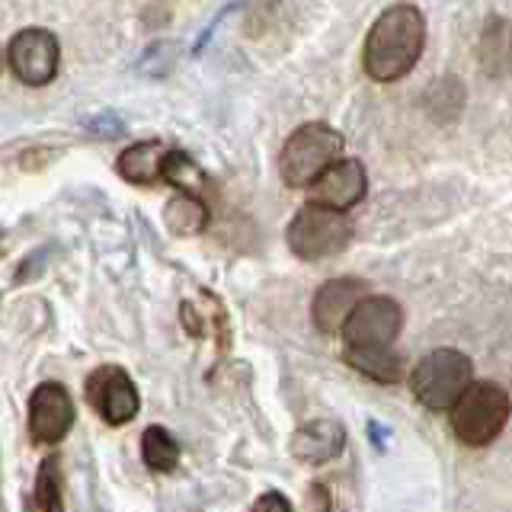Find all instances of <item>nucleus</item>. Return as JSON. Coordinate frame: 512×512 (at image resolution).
<instances>
[{
	"instance_id": "obj_1",
	"label": "nucleus",
	"mask_w": 512,
	"mask_h": 512,
	"mask_svg": "<svg viewBox=\"0 0 512 512\" xmlns=\"http://www.w3.org/2000/svg\"><path fill=\"white\" fill-rule=\"evenodd\" d=\"M426 48V16L413 4H394L372 23L362 48V68L375 84L407 77Z\"/></svg>"
},
{
	"instance_id": "obj_2",
	"label": "nucleus",
	"mask_w": 512,
	"mask_h": 512,
	"mask_svg": "<svg viewBox=\"0 0 512 512\" xmlns=\"http://www.w3.org/2000/svg\"><path fill=\"white\" fill-rule=\"evenodd\" d=\"M340 151H343V135L327 122H308L295 128L279 154V173L285 186L292 189L311 186L320 173L336 164Z\"/></svg>"
},
{
	"instance_id": "obj_3",
	"label": "nucleus",
	"mask_w": 512,
	"mask_h": 512,
	"mask_svg": "<svg viewBox=\"0 0 512 512\" xmlns=\"http://www.w3.org/2000/svg\"><path fill=\"white\" fill-rule=\"evenodd\" d=\"M509 413H512V400L506 388L493 381H477L452 407V432L458 442L471 448L490 445L506 429Z\"/></svg>"
},
{
	"instance_id": "obj_4",
	"label": "nucleus",
	"mask_w": 512,
	"mask_h": 512,
	"mask_svg": "<svg viewBox=\"0 0 512 512\" xmlns=\"http://www.w3.org/2000/svg\"><path fill=\"white\" fill-rule=\"evenodd\" d=\"M471 388V359L458 349H436L416 362L410 391L426 410H452Z\"/></svg>"
},
{
	"instance_id": "obj_5",
	"label": "nucleus",
	"mask_w": 512,
	"mask_h": 512,
	"mask_svg": "<svg viewBox=\"0 0 512 512\" xmlns=\"http://www.w3.org/2000/svg\"><path fill=\"white\" fill-rule=\"evenodd\" d=\"M285 237L295 256L314 263V260H327V256L346 250V244L352 240V224L343 212L308 202L292 218V224H288Z\"/></svg>"
},
{
	"instance_id": "obj_6",
	"label": "nucleus",
	"mask_w": 512,
	"mask_h": 512,
	"mask_svg": "<svg viewBox=\"0 0 512 512\" xmlns=\"http://www.w3.org/2000/svg\"><path fill=\"white\" fill-rule=\"evenodd\" d=\"M400 327H404V311L394 298H362L343 324L346 349H391Z\"/></svg>"
},
{
	"instance_id": "obj_7",
	"label": "nucleus",
	"mask_w": 512,
	"mask_h": 512,
	"mask_svg": "<svg viewBox=\"0 0 512 512\" xmlns=\"http://www.w3.org/2000/svg\"><path fill=\"white\" fill-rule=\"evenodd\" d=\"M7 61L16 80L26 87H45L52 84L61 64V48L58 39L48 29L29 26L20 29L7 45Z\"/></svg>"
},
{
	"instance_id": "obj_8",
	"label": "nucleus",
	"mask_w": 512,
	"mask_h": 512,
	"mask_svg": "<svg viewBox=\"0 0 512 512\" xmlns=\"http://www.w3.org/2000/svg\"><path fill=\"white\" fill-rule=\"evenodd\" d=\"M87 400L109 426L132 423L138 416V407H141L135 381L128 378L119 365L96 368V372L87 378Z\"/></svg>"
},
{
	"instance_id": "obj_9",
	"label": "nucleus",
	"mask_w": 512,
	"mask_h": 512,
	"mask_svg": "<svg viewBox=\"0 0 512 512\" xmlns=\"http://www.w3.org/2000/svg\"><path fill=\"white\" fill-rule=\"evenodd\" d=\"M74 426V400L58 381L39 384L29 397V436L39 445H55Z\"/></svg>"
},
{
	"instance_id": "obj_10",
	"label": "nucleus",
	"mask_w": 512,
	"mask_h": 512,
	"mask_svg": "<svg viewBox=\"0 0 512 512\" xmlns=\"http://www.w3.org/2000/svg\"><path fill=\"white\" fill-rule=\"evenodd\" d=\"M308 189H311L314 205L333 208V212H346V208L362 202L368 189V176L359 160H336V164L320 173Z\"/></svg>"
},
{
	"instance_id": "obj_11",
	"label": "nucleus",
	"mask_w": 512,
	"mask_h": 512,
	"mask_svg": "<svg viewBox=\"0 0 512 512\" xmlns=\"http://www.w3.org/2000/svg\"><path fill=\"white\" fill-rule=\"evenodd\" d=\"M365 298V282L359 279H330L317 288L311 314L320 333H340L352 308Z\"/></svg>"
},
{
	"instance_id": "obj_12",
	"label": "nucleus",
	"mask_w": 512,
	"mask_h": 512,
	"mask_svg": "<svg viewBox=\"0 0 512 512\" xmlns=\"http://www.w3.org/2000/svg\"><path fill=\"white\" fill-rule=\"evenodd\" d=\"M343 445H346V429L336 420L320 416V420L298 426L295 436H292V445H288V448H292L295 461L317 468V464H327V461H333L336 455H340Z\"/></svg>"
},
{
	"instance_id": "obj_13",
	"label": "nucleus",
	"mask_w": 512,
	"mask_h": 512,
	"mask_svg": "<svg viewBox=\"0 0 512 512\" xmlns=\"http://www.w3.org/2000/svg\"><path fill=\"white\" fill-rule=\"evenodd\" d=\"M477 64L487 77H512V20L490 16L477 39Z\"/></svg>"
},
{
	"instance_id": "obj_14",
	"label": "nucleus",
	"mask_w": 512,
	"mask_h": 512,
	"mask_svg": "<svg viewBox=\"0 0 512 512\" xmlns=\"http://www.w3.org/2000/svg\"><path fill=\"white\" fill-rule=\"evenodd\" d=\"M167 151L170 148H164V141H138L122 151L116 170L132 186H154L160 180V173H164Z\"/></svg>"
},
{
	"instance_id": "obj_15",
	"label": "nucleus",
	"mask_w": 512,
	"mask_h": 512,
	"mask_svg": "<svg viewBox=\"0 0 512 512\" xmlns=\"http://www.w3.org/2000/svg\"><path fill=\"white\" fill-rule=\"evenodd\" d=\"M346 362L365 378L394 384L404 378V359L394 349H346Z\"/></svg>"
},
{
	"instance_id": "obj_16",
	"label": "nucleus",
	"mask_w": 512,
	"mask_h": 512,
	"mask_svg": "<svg viewBox=\"0 0 512 512\" xmlns=\"http://www.w3.org/2000/svg\"><path fill=\"white\" fill-rule=\"evenodd\" d=\"M167 228L180 237H192L199 234L205 224H208V208L199 196H189V192H180L176 199L167 202Z\"/></svg>"
},
{
	"instance_id": "obj_17",
	"label": "nucleus",
	"mask_w": 512,
	"mask_h": 512,
	"mask_svg": "<svg viewBox=\"0 0 512 512\" xmlns=\"http://www.w3.org/2000/svg\"><path fill=\"white\" fill-rule=\"evenodd\" d=\"M141 455L148 468L167 474L176 468V461H180V445H176V439L164 426H148L141 436Z\"/></svg>"
},
{
	"instance_id": "obj_18",
	"label": "nucleus",
	"mask_w": 512,
	"mask_h": 512,
	"mask_svg": "<svg viewBox=\"0 0 512 512\" xmlns=\"http://www.w3.org/2000/svg\"><path fill=\"white\" fill-rule=\"evenodd\" d=\"M160 180H167L170 186H176L180 192H189V196H199V189L205 186V173L196 167V160L183 151H167L164 160V173Z\"/></svg>"
},
{
	"instance_id": "obj_19",
	"label": "nucleus",
	"mask_w": 512,
	"mask_h": 512,
	"mask_svg": "<svg viewBox=\"0 0 512 512\" xmlns=\"http://www.w3.org/2000/svg\"><path fill=\"white\" fill-rule=\"evenodd\" d=\"M426 103H429V109H432V116L436 119H455L458 112H461V106H464V84L458 77H442V80H436V84L429 87V93H426Z\"/></svg>"
},
{
	"instance_id": "obj_20",
	"label": "nucleus",
	"mask_w": 512,
	"mask_h": 512,
	"mask_svg": "<svg viewBox=\"0 0 512 512\" xmlns=\"http://www.w3.org/2000/svg\"><path fill=\"white\" fill-rule=\"evenodd\" d=\"M36 506L39 512H64V496H61V461L45 458L39 464L36 477Z\"/></svg>"
},
{
	"instance_id": "obj_21",
	"label": "nucleus",
	"mask_w": 512,
	"mask_h": 512,
	"mask_svg": "<svg viewBox=\"0 0 512 512\" xmlns=\"http://www.w3.org/2000/svg\"><path fill=\"white\" fill-rule=\"evenodd\" d=\"M250 512H295V509H292V503H288L282 493L269 490V493H263L260 500L250 506Z\"/></svg>"
},
{
	"instance_id": "obj_22",
	"label": "nucleus",
	"mask_w": 512,
	"mask_h": 512,
	"mask_svg": "<svg viewBox=\"0 0 512 512\" xmlns=\"http://www.w3.org/2000/svg\"><path fill=\"white\" fill-rule=\"evenodd\" d=\"M311 500H314V512H330V496H327V490L320 487V484L311 490Z\"/></svg>"
}]
</instances>
